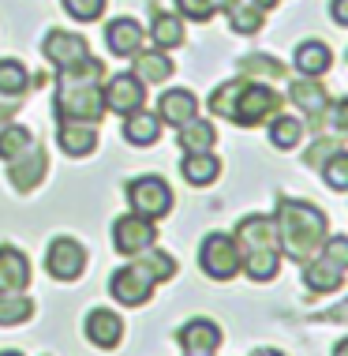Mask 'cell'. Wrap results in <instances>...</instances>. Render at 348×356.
Listing matches in <instances>:
<instances>
[{"label": "cell", "mask_w": 348, "mask_h": 356, "mask_svg": "<svg viewBox=\"0 0 348 356\" xmlns=\"http://www.w3.org/2000/svg\"><path fill=\"white\" fill-rule=\"evenodd\" d=\"M26 86H31V75L19 60H0V94L4 98H23Z\"/></svg>", "instance_id": "83f0119b"}, {"label": "cell", "mask_w": 348, "mask_h": 356, "mask_svg": "<svg viewBox=\"0 0 348 356\" xmlns=\"http://www.w3.org/2000/svg\"><path fill=\"white\" fill-rule=\"evenodd\" d=\"M217 143V128L210 120H195L191 117L188 124H180V147L188 154H202Z\"/></svg>", "instance_id": "d4e9b609"}, {"label": "cell", "mask_w": 348, "mask_h": 356, "mask_svg": "<svg viewBox=\"0 0 348 356\" xmlns=\"http://www.w3.org/2000/svg\"><path fill=\"white\" fill-rule=\"evenodd\" d=\"M142 86H147V83H142L135 72L113 75V79L105 83V90H101L105 109H109V113H120V117H128V113L142 109V102H147V90H142Z\"/></svg>", "instance_id": "ba28073f"}, {"label": "cell", "mask_w": 348, "mask_h": 356, "mask_svg": "<svg viewBox=\"0 0 348 356\" xmlns=\"http://www.w3.org/2000/svg\"><path fill=\"white\" fill-rule=\"evenodd\" d=\"M135 75H139L142 83H165L172 75V60L165 56V49H139L135 53Z\"/></svg>", "instance_id": "603a6c76"}, {"label": "cell", "mask_w": 348, "mask_h": 356, "mask_svg": "<svg viewBox=\"0 0 348 356\" xmlns=\"http://www.w3.org/2000/svg\"><path fill=\"white\" fill-rule=\"evenodd\" d=\"M240 90H244V79H229V83H221L217 90H214V98H210V113H214V117H225V120H229Z\"/></svg>", "instance_id": "1f68e13d"}, {"label": "cell", "mask_w": 348, "mask_h": 356, "mask_svg": "<svg viewBox=\"0 0 348 356\" xmlns=\"http://www.w3.org/2000/svg\"><path fill=\"white\" fill-rule=\"evenodd\" d=\"M277 244L292 263H307L326 244V214L304 199H281L277 207Z\"/></svg>", "instance_id": "7a4b0ae2"}, {"label": "cell", "mask_w": 348, "mask_h": 356, "mask_svg": "<svg viewBox=\"0 0 348 356\" xmlns=\"http://www.w3.org/2000/svg\"><path fill=\"white\" fill-rule=\"evenodd\" d=\"M199 266L206 270L214 282H229L240 270V248L229 233H210L199 248Z\"/></svg>", "instance_id": "52a82bcc"}, {"label": "cell", "mask_w": 348, "mask_h": 356, "mask_svg": "<svg viewBox=\"0 0 348 356\" xmlns=\"http://www.w3.org/2000/svg\"><path fill=\"white\" fill-rule=\"evenodd\" d=\"M0 356H23V353H0Z\"/></svg>", "instance_id": "ee69618b"}, {"label": "cell", "mask_w": 348, "mask_h": 356, "mask_svg": "<svg viewBox=\"0 0 348 356\" xmlns=\"http://www.w3.org/2000/svg\"><path fill=\"white\" fill-rule=\"evenodd\" d=\"M64 12L72 19H79V23H94V19H101L105 12V0H60Z\"/></svg>", "instance_id": "836d02e7"}, {"label": "cell", "mask_w": 348, "mask_h": 356, "mask_svg": "<svg viewBox=\"0 0 348 356\" xmlns=\"http://www.w3.org/2000/svg\"><path fill=\"white\" fill-rule=\"evenodd\" d=\"M330 15L337 26H348V0H330Z\"/></svg>", "instance_id": "ab89813d"}, {"label": "cell", "mask_w": 348, "mask_h": 356, "mask_svg": "<svg viewBox=\"0 0 348 356\" xmlns=\"http://www.w3.org/2000/svg\"><path fill=\"white\" fill-rule=\"evenodd\" d=\"M176 341L183 345V353H191V356H214L217 345H221V330H217V323H210V319H191V323L180 326Z\"/></svg>", "instance_id": "7c38bea8"}, {"label": "cell", "mask_w": 348, "mask_h": 356, "mask_svg": "<svg viewBox=\"0 0 348 356\" xmlns=\"http://www.w3.org/2000/svg\"><path fill=\"white\" fill-rule=\"evenodd\" d=\"M31 285V263L19 248H0V293H23Z\"/></svg>", "instance_id": "e0dca14e"}, {"label": "cell", "mask_w": 348, "mask_h": 356, "mask_svg": "<svg viewBox=\"0 0 348 356\" xmlns=\"http://www.w3.org/2000/svg\"><path fill=\"white\" fill-rule=\"evenodd\" d=\"M251 356H281V353H277V349H255Z\"/></svg>", "instance_id": "7bdbcfd3"}, {"label": "cell", "mask_w": 348, "mask_h": 356, "mask_svg": "<svg viewBox=\"0 0 348 356\" xmlns=\"http://www.w3.org/2000/svg\"><path fill=\"white\" fill-rule=\"evenodd\" d=\"M281 94L270 90V86H258V83H244V90L236 94V105H232V124H240V128H255V124H263L270 117H277L281 113Z\"/></svg>", "instance_id": "5b68a950"}, {"label": "cell", "mask_w": 348, "mask_h": 356, "mask_svg": "<svg viewBox=\"0 0 348 356\" xmlns=\"http://www.w3.org/2000/svg\"><path fill=\"white\" fill-rule=\"evenodd\" d=\"M322 177L333 191H348V150H337L333 158H326Z\"/></svg>", "instance_id": "d6a6232c"}, {"label": "cell", "mask_w": 348, "mask_h": 356, "mask_svg": "<svg viewBox=\"0 0 348 356\" xmlns=\"http://www.w3.org/2000/svg\"><path fill=\"white\" fill-rule=\"evenodd\" d=\"M299 139H304V124L296 117H274V124H270V143L277 150H292Z\"/></svg>", "instance_id": "f546056e"}, {"label": "cell", "mask_w": 348, "mask_h": 356, "mask_svg": "<svg viewBox=\"0 0 348 356\" xmlns=\"http://www.w3.org/2000/svg\"><path fill=\"white\" fill-rule=\"evenodd\" d=\"M101 79H105V64L98 56H83L79 64L60 68L56 79V117L64 120H86V124H101L105 98H101Z\"/></svg>", "instance_id": "6da1fadb"}, {"label": "cell", "mask_w": 348, "mask_h": 356, "mask_svg": "<svg viewBox=\"0 0 348 356\" xmlns=\"http://www.w3.org/2000/svg\"><path fill=\"white\" fill-rule=\"evenodd\" d=\"M45 169H49V161H45V147H38V143H34L23 158L8 161V180H12V188H19V191H31L38 180L45 177Z\"/></svg>", "instance_id": "5bb4252c"}, {"label": "cell", "mask_w": 348, "mask_h": 356, "mask_svg": "<svg viewBox=\"0 0 348 356\" xmlns=\"http://www.w3.org/2000/svg\"><path fill=\"white\" fill-rule=\"evenodd\" d=\"M330 64H333V53H330V45H322V42H304L296 49V68L304 75H311V79L326 75Z\"/></svg>", "instance_id": "cb8c5ba5"}, {"label": "cell", "mask_w": 348, "mask_h": 356, "mask_svg": "<svg viewBox=\"0 0 348 356\" xmlns=\"http://www.w3.org/2000/svg\"><path fill=\"white\" fill-rule=\"evenodd\" d=\"M288 98H292L311 120H318L326 113V105H330V102H326V90L311 79V75H304V79H296L292 86H288Z\"/></svg>", "instance_id": "7402d4cb"}, {"label": "cell", "mask_w": 348, "mask_h": 356, "mask_svg": "<svg viewBox=\"0 0 348 356\" xmlns=\"http://www.w3.org/2000/svg\"><path fill=\"white\" fill-rule=\"evenodd\" d=\"M333 356H348V338H341V341H337V349H333Z\"/></svg>", "instance_id": "b9f144b4"}, {"label": "cell", "mask_w": 348, "mask_h": 356, "mask_svg": "<svg viewBox=\"0 0 348 356\" xmlns=\"http://www.w3.org/2000/svg\"><path fill=\"white\" fill-rule=\"evenodd\" d=\"M150 42L158 45V49H176V45L183 42V23H180V15H172V12H154Z\"/></svg>", "instance_id": "484cf974"}, {"label": "cell", "mask_w": 348, "mask_h": 356, "mask_svg": "<svg viewBox=\"0 0 348 356\" xmlns=\"http://www.w3.org/2000/svg\"><path fill=\"white\" fill-rule=\"evenodd\" d=\"M345 270L341 266H333L330 259H307L304 263V282H307V289H311V293H337V289H341V277Z\"/></svg>", "instance_id": "ffe728a7"}, {"label": "cell", "mask_w": 348, "mask_h": 356, "mask_svg": "<svg viewBox=\"0 0 348 356\" xmlns=\"http://www.w3.org/2000/svg\"><path fill=\"white\" fill-rule=\"evenodd\" d=\"M188 356H191V353H188Z\"/></svg>", "instance_id": "f6af8a7d"}, {"label": "cell", "mask_w": 348, "mask_h": 356, "mask_svg": "<svg viewBox=\"0 0 348 356\" xmlns=\"http://www.w3.org/2000/svg\"><path fill=\"white\" fill-rule=\"evenodd\" d=\"M34 315V304L23 293H0V326H19Z\"/></svg>", "instance_id": "f1b7e54d"}, {"label": "cell", "mask_w": 348, "mask_h": 356, "mask_svg": "<svg viewBox=\"0 0 348 356\" xmlns=\"http://www.w3.org/2000/svg\"><path fill=\"white\" fill-rule=\"evenodd\" d=\"M142 42H147V34H142V26L135 23L131 15L113 19V23L105 26V45H109L113 56H135L142 49Z\"/></svg>", "instance_id": "4fadbf2b"}, {"label": "cell", "mask_w": 348, "mask_h": 356, "mask_svg": "<svg viewBox=\"0 0 348 356\" xmlns=\"http://www.w3.org/2000/svg\"><path fill=\"white\" fill-rule=\"evenodd\" d=\"M56 143H60V150L67 158H86V154L98 147V128L86 124V120H64Z\"/></svg>", "instance_id": "2e32d148"}, {"label": "cell", "mask_w": 348, "mask_h": 356, "mask_svg": "<svg viewBox=\"0 0 348 356\" xmlns=\"http://www.w3.org/2000/svg\"><path fill=\"white\" fill-rule=\"evenodd\" d=\"M322 259H330L333 266H341V270H348V236H330L322 244V252H318Z\"/></svg>", "instance_id": "d590c367"}, {"label": "cell", "mask_w": 348, "mask_h": 356, "mask_svg": "<svg viewBox=\"0 0 348 356\" xmlns=\"http://www.w3.org/2000/svg\"><path fill=\"white\" fill-rule=\"evenodd\" d=\"M318 319H326V323H348V300L341 307H333V312H322Z\"/></svg>", "instance_id": "60d3db41"}, {"label": "cell", "mask_w": 348, "mask_h": 356, "mask_svg": "<svg viewBox=\"0 0 348 356\" xmlns=\"http://www.w3.org/2000/svg\"><path fill=\"white\" fill-rule=\"evenodd\" d=\"M161 136V120H158V113H142V109H135L124 117V139L131 143V147H154Z\"/></svg>", "instance_id": "d6986e66"}, {"label": "cell", "mask_w": 348, "mask_h": 356, "mask_svg": "<svg viewBox=\"0 0 348 356\" xmlns=\"http://www.w3.org/2000/svg\"><path fill=\"white\" fill-rule=\"evenodd\" d=\"M322 117H330V124L337 128V136H348V98L333 102V105H326Z\"/></svg>", "instance_id": "74e56055"}, {"label": "cell", "mask_w": 348, "mask_h": 356, "mask_svg": "<svg viewBox=\"0 0 348 356\" xmlns=\"http://www.w3.org/2000/svg\"><path fill=\"white\" fill-rule=\"evenodd\" d=\"M154 240H158V229H154L150 218H139V214H128V218H116L113 225V248L120 255H139L154 248Z\"/></svg>", "instance_id": "9c48e42d"}, {"label": "cell", "mask_w": 348, "mask_h": 356, "mask_svg": "<svg viewBox=\"0 0 348 356\" xmlns=\"http://www.w3.org/2000/svg\"><path fill=\"white\" fill-rule=\"evenodd\" d=\"M128 207H131V214L158 221L172 210V188L161 177H139L128 184Z\"/></svg>", "instance_id": "8992f818"}, {"label": "cell", "mask_w": 348, "mask_h": 356, "mask_svg": "<svg viewBox=\"0 0 348 356\" xmlns=\"http://www.w3.org/2000/svg\"><path fill=\"white\" fill-rule=\"evenodd\" d=\"M180 177L188 180V184H195V188H206V184H214V180L221 177V161L210 150L188 154V158L180 161Z\"/></svg>", "instance_id": "44dd1931"}, {"label": "cell", "mask_w": 348, "mask_h": 356, "mask_svg": "<svg viewBox=\"0 0 348 356\" xmlns=\"http://www.w3.org/2000/svg\"><path fill=\"white\" fill-rule=\"evenodd\" d=\"M195 113H199V98L191 90H165L158 98V120L161 124L180 128V124H188Z\"/></svg>", "instance_id": "ac0fdd59"}, {"label": "cell", "mask_w": 348, "mask_h": 356, "mask_svg": "<svg viewBox=\"0 0 348 356\" xmlns=\"http://www.w3.org/2000/svg\"><path fill=\"white\" fill-rule=\"evenodd\" d=\"M236 248H240V266L247 270V277L255 282H270L281 266V252H277V221L263 218V214H251L236 225Z\"/></svg>", "instance_id": "277c9868"}, {"label": "cell", "mask_w": 348, "mask_h": 356, "mask_svg": "<svg viewBox=\"0 0 348 356\" xmlns=\"http://www.w3.org/2000/svg\"><path fill=\"white\" fill-rule=\"evenodd\" d=\"M42 53H45V60H49V64H56V68H67V64H79L83 56H90L86 38L67 34V31H49V34H45Z\"/></svg>", "instance_id": "8fae6325"}, {"label": "cell", "mask_w": 348, "mask_h": 356, "mask_svg": "<svg viewBox=\"0 0 348 356\" xmlns=\"http://www.w3.org/2000/svg\"><path fill=\"white\" fill-rule=\"evenodd\" d=\"M31 147H34V136H31L26 128H19V124H15V128H4V131H0V158H4V161L23 158Z\"/></svg>", "instance_id": "4dcf8cb0"}, {"label": "cell", "mask_w": 348, "mask_h": 356, "mask_svg": "<svg viewBox=\"0 0 348 356\" xmlns=\"http://www.w3.org/2000/svg\"><path fill=\"white\" fill-rule=\"evenodd\" d=\"M83 266H86V252L79 240H72V236H56L49 244V252H45V270L56 282H75L83 274Z\"/></svg>", "instance_id": "30bf717a"}, {"label": "cell", "mask_w": 348, "mask_h": 356, "mask_svg": "<svg viewBox=\"0 0 348 356\" xmlns=\"http://www.w3.org/2000/svg\"><path fill=\"white\" fill-rule=\"evenodd\" d=\"M263 15H266V8H258L255 0H236V4L229 8V26L236 34H255L258 26H263Z\"/></svg>", "instance_id": "4316f807"}, {"label": "cell", "mask_w": 348, "mask_h": 356, "mask_svg": "<svg viewBox=\"0 0 348 356\" xmlns=\"http://www.w3.org/2000/svg\"><path fill=\"white\" fill-rule=\"evenodd\" d=\"M86 338H90L98 349H116L124 338V319L109 307H94L90 315H86Z\"/></svg>", "instance_id": "9a60e30c"}, {"label": "cell", "mask_w": 348, "mask_h": 356, "mask_svg": "<svg viewBox=\"0 0 348 356\" xmlns=\"http://www.w3.org/2000/svg\"><path fill=\"white\" fill-rule=\"evenodd\" d=\"M172 274H176V259L169 252H161V248H147V252H139L135 263L120 266V270L113 274L109 293H113V300L124 304V307H142L150 300L154 285L169 282Z\"/></svg>", "instance_id": "3957f363"}, {"label": "cell", "mask_w": 348, "mask_h": 356, "mask_svg": "<svg viewBox=\"0 0 348 356\" xmlns=\"http://www.w3.org/2000/svg\"><path fill=\"white\" fill-rule=\"evenodd\" d=\"M333 150H337V139H318L307 150V165H322V154H333Z\"/></svg>", "instance_id": "f35d334b"}, {"label": "cell", "mask_w": 348, "mask_h": 356, "mask_svg": "<svg viewBox=\"0 0 348 356\" xmlns=\"http://www.w3.org/2000/svg\"><path fill=\"white\" fill-rule=\"evenodd\" d=\"M180 15L191 19V23H206V19H214L217 12V0H176Z\"/></svg>", "instance_id": "e575fe53"}, {"label": "cell", "mask_w": 348, "mask_h": 356, "mask_svg": "<svg viewBox=\"0 0 348 356\" xmlns=\"http://www.w3.org/2000/svg\"><path fill=\"white\" fill-rule=\"evenodd\" d=\"M244 72H247V75H270V79L285 75V68L274 60V56H247V60H244Z\"/></svg>", "instance_id": "8d00e7d4"}]
</instances>
